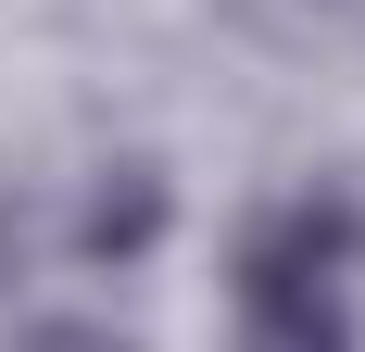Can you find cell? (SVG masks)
<instances>
[{
	"instance_id": "cell-1",
	"label": "cell",
	"mask_w": 365,
	"mask_h": 352,
	"mask_svg": "<svg viewBox=\"0 0 365 352\" xmlns=\"http://www.w3.org/2000/svg\"><path fill=\"white\" fill-rule=\"evenodd\" d=\"M227 352H365L353 340V214L340 202H290L240 239Z\"/></svg>"
}]
</instances>
